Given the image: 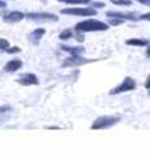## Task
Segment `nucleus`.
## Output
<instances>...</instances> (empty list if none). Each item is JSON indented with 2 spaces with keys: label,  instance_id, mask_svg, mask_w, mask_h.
<instances>
[{
  "label": "nucleus",
  "instance_id": "nucleus-1",
  "mask_svg": "<svg viewBox=\"0 0 150 158\" xmlns=\"http://www.w3.org/2000/svg\"><path fill=\"white\" fill-rule=\"evenodd\" d=\"M108 28H109L108 24L99 21V20L90 19V20H84V21L78 23L77 25H75V31H78V32H103V31H107Z\"/></svg>",
  "mask_w": 150,
  "mask_h": 158
},
{
  "label": "nucleus",
  "instance_id": "nucleus-2",
  "mask_svg": "<svg viewBox=\"0 0 150 158\" xmlns=\"http://www.w3.org/2000/svg\"><path fill=\"white\" fill-rule=\"evenodd\" d=\"M120 123L119 116H100L92 123L91 129L94 131H102V129H108L112 128Z\"/></svg>",
  "mask_w": 150,
  "mask_h": 158
},
{
  "label": "nucleus",
  "instance_id": "nucleus-3",
  "mask_svg": "<svg viewBox=\"0 0 150 158\" xmlns=\"http://www.w3.org/2000/svg\"><path fill=\"white\" fill-rule=\"evenodd\" d=\"M136 87H137L136 81H134L133 78H131V77H127L117 87H115L113 90L109 91V94H111V95H119V94L134 91V90H136Z\"/></svg>",
  "mask_w": 150,
  "mask_h": 158
},
{
  "label": "nucleus",
  "instance_id": "nucleus-4",
  "mask_svg": "<svg viewBox=\"0 0 150 158\" xmlns=\"http://www.w3.org/2000/svg\"><path fill=\"white\" fill-rule=\"evenodd\" d=\"M25 17L29 20H33V21H57L58 16L53 13H46V12H31L27 13Z\"/></svg>",
  "mask_w": 150,
  "mask_h": 158
},
{
  "label": "nucleus",
  "instance_id": "nucleus-5",
  "mask_svg": "<svg viewBox=\"0 0 150 158\" xmlns=\"http://www.w3.org/2000/svg\"><path fill=\"white\" fill-rule=\"evenodd\" d=\"M63 15H70V16H95L96 11L92 8H66L61 11Z\"/></svg>",
  "mask_w": 150,
  "mask_h": 158
},
{
  "label": "nucleus",
  "instance_id": "nucleus-6",
  "mask_svg": "<svg viewBox=\"0 0 150 158\" xmlns=\"http://www.w3.org/2000/svg\"><path fill=\"white\" fill-rule=\"evenodd\" d=\"M90 62H94V59H86L82 56H71L70 58H67L66 61H63L62 67H79V66H83Z\"/></svg>",
  "mask_w": 150,
  "mask_h": 158
},
{
  "label": "nucleus",
  "instance_id": "nucleus-7",
  "mask_svg": "<svg viewBox=\"0 0 150 158\" xmlns=\"http://www.w3.org/2000/svg\"><path fill=\"white\" fill-rule=\"evenodd\" d=\"M17 83L27 87V86H36L40 83V81H38L37 75H34L33 73H25L17 78Z\"/></svg>",
  "mask_w": 150,
  "mask_h": 158
},
{
  "label": "nucleus",
  "instance_id": "nucleus-8",
  "mask_svg": "<svg viewBox=\"0 0 150 158\" xmlns=\"http://www.w3.org/2000/svg\"><path fill=\"white\" fill-rule=\"evenodd\" d=\"M21 67H23V61H21V59L13 58V59H11V61H8L6 63V66H4V71H7V73H16Z\"/></svg>",
  "mask_w": 150,
  "mask_h": 158
},
{
  "label": "nucleus",
  "instance_id": "nucleus-9",
  "mask_svg": "<svg viewBox=\"0 0 150 158\" xmlns=\"http://www.w3.org/2000/svg\"><path fill=\"white\" fill-rule=\"evenodd\" d=\"M24 17H25V15L23 12H20V11H12V12H9L8 15H6L3 19H4V21H6V23L16 24L19 21H21Z\"/></svg>",
  "mask_w": 150,
  "mask_h": 158
},
{
  "label": "nucleus",
  "instance_id": "nucleus-10",
  "mask_svg": "<svg viewBox=\"0 0 150 158\" xmlns=\"http://www.w3.org/2000/svg\"><path fill=\"white\" fill-rule=\"evenodd\" d=\"M45 33H46V31H45L44 28H37V29H34L31 34H29V40H31L32 44L37 45V44L41 41V38L45 36Z\"/></svg>",
  "mask_w": 150,
  "mask_h": 158
},
{
  "label": "nucleus",
  "instance_id": "nucleus-11",
  "mask_svg": "<svg viewBox=\"0 0 150 158\" xmlns=\"http://www.w3.org/2000/svg\"><path fill=\"white\" fill-rule=\"evenodd\" d=\"M61 49L63 52L70 53L71 56H81L84 53V48L82 46H67V45H61Z\"/></svg>",
  "mask_w": 150,
  "mask_h": 158
},
{
  "label": "nucleus",
  "instance_id": "nucleus-12",
  "mask_svg": "<svg viewBox=\"0 0 150 158\" xmlns=\"http://www.w3.org/2000/svg\"><path fill=\"white\" fill-rule=\"evenodd\" d=\"M127 45H131V46H146L149 41L148 40H144V38H129L125 41Z\"/></svg>",
  "mask_w": 150,
  "mask_h": 158
},
{
  "label": "nucleus",
  "instance_id": "nucleus-13",
  "mask_svg": "<svg viewBox=\"0 0 150 158\" xmlns=\"http://www.w3.org/2000/svg\"><path fill=\"white\" fill-rule=\"evenodd\" d=\"M73 37V31H70V29H65L59 33V40H62V41H67Z\"/></svg>",
  "mask_w": 150,
  "mask_h": 158
},
{
  "label": "nucleus",
  "instance_id": "nucleus-14",
  "mask_svg": "<svg viewBox=\"0 0 150 158\" xmlns=\"http://www.w3.org/2000/svg\"><path fill=\"white\" fill-rule=\"evenodd\" d=\"M58 2L66 4H88L91 0H58Z\"/></svg>",
  "mask_w": 150,
  "mask_h": 158
},
{
  "label": "nucleus",
  "instance_id": "nucleus-15",
  "mask_svg": "<svg viewBox=\"0 0 150 158\" xmlns=\"http://www.w3.org/2000/svg\"><path fill=\"white\" fill-rule=\"evenodd\" d=\"M9 48V41L6 38H0V50H7Z\"/></svg>",
  "mask_w": 150,
  "mask_h": 158
},
{
  "label": "nucleus",
  "instance_id": "nucleus-16",
  "mask_svg": "<svg viewBox=\"0 0 150 158\" xmlns=\"http://www.w3.org/2000/svg\"><path fill=\"white\" fill-rule=\"evenodd\" d=\"M113 4H116V6H132V2H129V0H112Z\"/></svg>",
  "mask_w": 150,
  "mask_h": 158
},
{
  "label": "nucleus",
  "instance_id": "nucleus-17",
  "mask_svg": "<svg viewBox=\"0 0 150 158\" xmlns=\"http://www.w3.org/2000/svg\"><path fill=\"white\" fill-rule=\"evenodd\" d=\"M124 20L123 19H117V17H109V24L111 25H119V24H123Z\"/></svg>",
  "mask_w": 150,
  "mask_h": 158
},
{
  "label": "nucleus",
  "instance_id": "nucleus-18",
  "mask_svg": "<svg viewBox=\"0 0 150 158\" xmlns=\"http://www.w3.org/2000/svg\"><path fill=\"white\" fill-rule=\"evenodd\" d=\"M6 52H7V53H9V54H12V53H19V52H21V49L17 48V46H16V48H13V49H9V48H8Z\"/></svg>",
  "mask_w": 150,
  "mask_h": 158
},
{
  "label": "nucleus",
  "instance_id": "nucleus-19",
  "mask_svg": "<svg viewBox=\"0 0 150 158\" xmlns=\"http://www.w3.org/2000/svg\"><path fill=\"white\" fill-rule=\"evenodd\" d=\"M140 20H148V21H150V13H145V15H141V16L138 17Z\"/></svg>",
  "mask_w": 150,
  "mask_h": 158
},
{
  "label": "nucleus",
  "instance_id": "nucleus-20",
  "mask_svg": "<svg viewBox=\"0 0 150 158\" xmlns=\"http://www.w3.org/2000/svg\"><path fill=\"white\" fill-rule=\"evenodd\" d=\"M9 110H11V107H8V106H3V107H0V113H4V112H8Z\"/></svg>",
  "mask_w": 150,
  "mask_h": 158
},
{
  "label": "nucleus",
  "instance_id": "nucleus-21",
  "mask_svg": "<svg viewBox=\"0 0 150 158\" xmlns=\"http://www.w3.org/2000/svg\"><path fill=\"white\" fill-rule=\"evenodd\" d=\"M145 88H146V90H150V75L148 77L146 82H145Z\"/></svg>",
  "mask_w": 150,
  "mask_h": 158
},
{
  "label": "nucleus",
  "instance_id": "nucleus-22",
  "mask_svg": "<svg viewBox=\"0 0 150 158\" xmlns=\"http://www.w3.org/2000/svg\"><path fill=\"white\" fill-rule=\"evenodd\" d=\"M94 7H96V8H103L104 7V3H102V2H96V3H94Z\"/></svg>",
  "mask_w": 150,
  "mask_h": 158
},
{
  "label": "nucleus",
  "instance_id": "nucleus-23",
  "mask_svg": "<svg viewBox=\"0 0 150 158\" xmlns=\"http://www.w3.org/2000/svg\"><path fill=\"white\" fill-rule=\"evenodd\" d=\"M137 2L145 4V6H150V0H137Z\"/></svg>",
  "mask_w": 150,
  "mask_h": 158
},
{
  "label": "nucleus",
  "instance_id": "nucleus-24",
  "mask_svg": "<svg viewBox=\"0 0 150 158\" xmlns=\"http://www.w3.org/2000/svg\"><path fill=\"white\" fill-rule=\"evenodd\" d=\"M6 6H7V4H6V3H4V2H3V0H0V8H4V7H6Z\"/></svg>",
  "mask_w": 150,
  "mask_h": 158
},
{
  "label": "nucleus",
  "instance_id": "nucleus-25",
  "mask_svg": "<svg viewBox=\"0 0 150 158\" xmlns=\"http://www.w3.org/2000/svg\"><path fill=\"white\" fill-rule=\"evenodd\" d=\"M146 56H148V57L150 58V46L148 48V50H146Z\"/></svg>",
  "mask_w": 150,
  "mask_h": 158
}]
</instances>
